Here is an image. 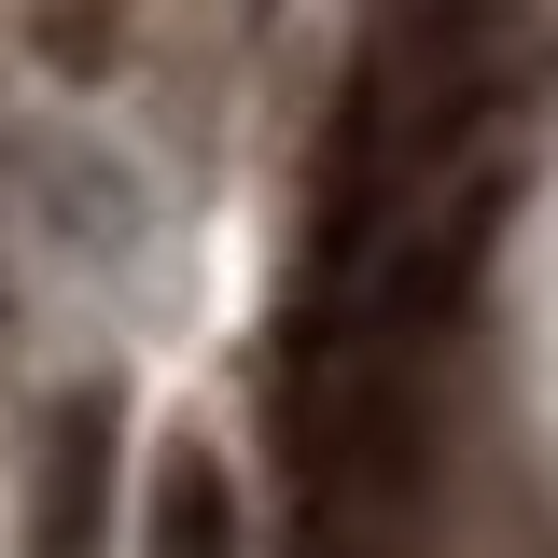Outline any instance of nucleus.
Here are the masks:
<instances>
[{"mask_svg":"<svg viewBox=\"0 0 558 558\" xmlns=\"http://www.w3.org/2000/svg\"><path fill=\"white\" fill-rule=\"evenodd\" d=\"M391 28H488V0H391Z\"/></svg>","mask_w":558,"mask_h":558,"instance_id":"nucleus-3","label":"nucleus"},{"mask_svg":"<svg viewBox=\"0 0 558 558\" xmlns=\"http://www.w3.org/2000/svg\"><path fill=\"white\" fill-rule=\"evenodd\" d=\"M154 558H238V475L209 447L154 461Z\"/></svg>","mask_w":558,"mask_h":558,"instance_id":"nucleus-2","label":"nucleus"},{"mask_svg":"<svg viewBox=\"0 0 558 558\" xmlns=\"http://www.w3.org/2000/svg\"><path fill=\"white\" fill-rule=\"evenodd\" d=\"M112 391H70L43 433V475H28V558H98L112 545Z\"/></svg>","mask_w":558,"mask_h":558,"instance_id":"nucleus-1","label":"nucleus"}]
</instances>
